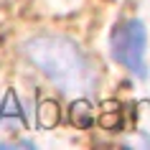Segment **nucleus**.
<instances>
[{
    "instance_id": "nucleus-1",
    "label": "nucleus",
    "mask_w": 150,
    "mask_h": 150,
    "mask_svg": "<svg viewBox=\"0 0 150 150\" xmlns=\"http://www.w3.org/2000/svg\"><path fill=\"white\" fill-rule=\"evenodd\" d=\"M31 61L41 66L48 79L59 84L61 92H84L94 84V69L76 43L61 36H38L25 46Z\"/></svg>"
},
{
    "instance_id": "nucleus-3",
    "label": "nucleus",
    "mask_w": 150,
    "mask_h": 150,
    "mask_svg": "<svg viewBox=\"0 0 150 150\" xmlns=\"http://www.w3.org/2000/svg\"><path fill=\"white\" fill-rule=\"evenodd\" d=\"M71 122L76 127H92V122H94V110L89 107V102L76 99V102L71 104Z\"/></svg>"
},
{
    "instance_id": "nucleus-5",
    "label": "nucleus",
    "mask_w": 150,
    "mask_h": 150,
    "mask_svg": "<svg viewBox=\"0 0 150 150\" xmlns=\"http://www.w3.org/2000/svg\"><path fill=\"white\" fill-rule=\"evenodd\" d=\"M3 117H18V120H23L21 110H18V99H16L13 92L5 94V102H3V110H0V120H3Z\"/></svg>"
},
{
    "instance_id": "nucleus-2",
    "label": "nucleus",
    "mask_w": 150,
    "mask_h": 150,
    "mask_svg": "<svg viewBox=\"0 0 150 150\" xmlns=\"http://www.w3.org/2000/svg\"><path fill=\"white\" fill-rule=\"evenodd\" d=\"M112 56L117 59L125 69H130L137 76H148V66H145V25L137 18H130L125 23H120L112 31Z\"/></svg>"
},
{
    "instance_id": "nucleus-4",
    "label": "nucleus",
    "mask_w": 150,
    "mask_h": 150,
    "mask_svg": "<svg viewBox=\"0 0 150 150\" xmlns=\"http://www.w3.org/2000/svg\"><path fill=\"white\" fill-rule=\"evenodd\" d=\"M38 122L43 127H54L56 122H59V107H56V102H51V99L41 102V107H38Z\"/></svg>"
}]
</instances>
